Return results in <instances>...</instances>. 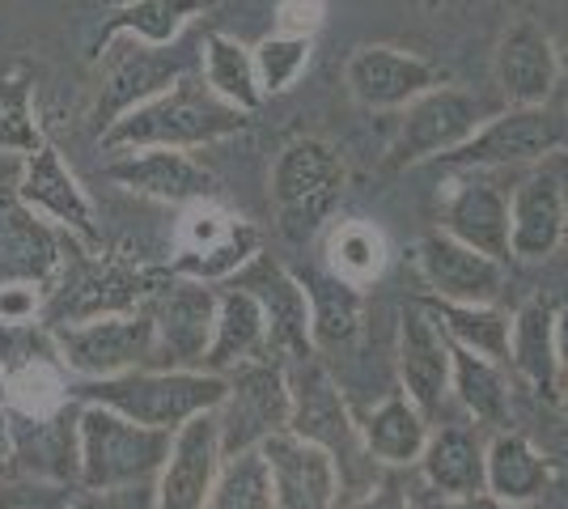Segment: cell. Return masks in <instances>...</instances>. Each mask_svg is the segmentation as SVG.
Returning <instances> with one entry per match:
<instances>
[{
  "instance_id": "cell-1",
  "label": "cell",
  "mask_w": 568,
  "mask_h": 509,
  "mask_svg": "<svg viewBox=\"0 0 568 509\" xmlns=\"http://www.w3.org/2000/svg\"><path fill=\"white\" fill-rule=\"evenodd\" d=\"M174 281V267L132 264L119 255H90V246L64 234V259H60V281L48 289L39 306L43 327H69V323H90L106 315H136L158 293Z\"/></svg>"
},
{
  "instance_id": "cell-2",
  "label": "cell",
  "mask_w": 568,
  "mask_h": 509,
  "mask_svg": "<svg viewBox=\"0 0 568 509\" xmlns=\"http://www.w3.org/2000/svg\"><path fill=\"white\" fill-rule=\"evenodd\" d=\"M69 399L102 404L149 429H183L191 416L216 413L225 399V374L209 369H128L115 378H72Z\"/></svg>"
},
{
  "instance_id": "cell-3",
  "label": "cell",
  "mask_w": 568,
  "mask_h": 509,
  "mask_svg": "<svg viewBox=\"0 0 568 509\" xmlns=\"http://www.w3.org/2000/svg\"><path fill=\"white\" fill-rule=\"evenodd\" d=\"M251 123V111H237L225 98H216L204 81L179 77L170 90L149 98L141 106H132L128 115H119L98 141L106 153H123V149H200L225 141Z\"/></svg>"
},
{
  "instance_id": "cell-4",
  "label": "cell",
  "mask_w": 568,
  "mask_h": 509,
  "mask_svg": "<svg viewBox=\"0 0 568 509\" xmlns=\"http://www.w3.org/2000/svg\"><path fill=\"white\" fill-rule=\"evenodd\" d=\"M170 441L174 434L166 429L136 425L102 404H81V413H77V446H81L77 485L85 492L149 485L166 467Z\"/></svg>"
},
{
  "instance_id": "cell-5",
  "label": "cell",
  "mask_w": 568,
  "mask_h": 509,
  "mask_svg": "<svg viewBox=\"0 0 568 509\" xmlns=\"http://www.w3.org/2000/svg\"><path fill=\"white\" fill-rule=\"evenodd\" d=\"M344 157L339 149L318 141V136H302L288 141L272 166V200L281 213V234L288 243L306 246L332 217L344 192Z\"/></svg>"
},
{
  "instance_id": "cell-6",
  "label": "cell",
  "mask_w": 568,
  "mask_h": 509,
  "mask_svg": "<svg viewBox=\"0 0 568 509\" xmlns=\"http://www.w3.org/2000/svg\"><path fill=\"white\" fill-rule=\"evenodd\" d=\"M284 374H288V395H293L288 429L297 437L318 441L339 467V480L356 485L361 471L374 467V459L361 441V425L348 416V404L335 387V378L327 374V365L318 362V353H310L302 362L284 365Z\"/></svg>"
},
{
  "instance_id": "cell-7",
  "label": "cell",
  "mask_w": 568,
  "mask_h": 509,
  "mask_svg": "<svg viewBox=\"0 0 568 509\" xmlns=\"http://www.w3.org/2000/svg\"><path fill=\"white\" fill-rule=\"evenodd\" d=\"M293 416V395H288V374L276 362H242L225 374V399L216 408V429H221V459L255 450L272 434L288 429Z\"/></svg>"
},
{
  "instance_id": "cell-8",
  "label": "cell",
  "mask_w": 568,
  "mask_h": 509,
  "mask_svg": "<svg viewBox=\"0 0 568 509\" xmlns=\"http://www.w3.org/2000/svg\"><path fill=\"white\" fill-rule=\"evenodd\" d=\"M484 120L488 115H484L479 98H471L467 90H454V85H433V90L407 102L399 136L386 153V166L407 170L420 166V162H437L458 145H467L484 128Z\"/></svg>"
},
{
  "instance_id": "cell-9",
  "label": "cell",
  "mask_w": 568,
  "mask_h": 509,
  "mask_svg": "<svg viewBox=\"0 0 568 509\" xmlns=\"http://www.w3.org/2000/svg\"><path fill=\"white\" fill-rule=\"evenodd\" d=\"M48 332L72 378H115L128 369L153 365V318H149V311L90 318V323H69V327H48Z\"/></svg>"
},
{
  "instance_id": "cell-10",
  "label": "cell",
  "mask_w": 568,
  "mask_h": 509,
  "mask_svg": "<svg viewBox=\"0 0 568 509\" xmlns=\"http://www.w3.org/2000/svg\"><path fill=\"white\" fill-rule=\"evenodd\" d=\"M144 311L153 318V369H204L216 327V285L174 276Z\"/></svg>"
},
{
  "instance_id": "cell-11",
  "label": "cell",
  "mask_w": 568,
  "mask_h": 509,
  "mask_svg": "<svg viewBox=\"0 0 568 509\" xmlns=\"http://www.w3.org/2000/svg\"><path fill=\"white\" fill-rule=\"evenodd\" d=\"M556 149H568V115L547 106H509L497 120H484L467 145L437 157L450 166H521L539 162Z\"/></svg>"
},
{
  "instance_id": "cell-12",
  "label": "cell",
  "mask_w": 568,
  "mask_h": 509,
  "mask_svg": "<svg viewBox=\"0 0 568 509\" xmlns=\"http://www.w3.org/2000/svg\"><path fill=\"white\" fill-rule=\"evenodd\" d=\"M234 285L251 289L260 297L263 318H267V336H263V362L276 365H293L314 353L310 344V306L306 293L297 285V276L284 264H276L272 255H255L246 267H237L230 276Z\"/></svg>"
},
{
  "instance_id": "cell-13",
  "label": "cell",
  "mask_w": 568,
  "mask_h": 509,
  "mask_svg": "<svg viewBox=\"0 0 568 509\" xmlns=\"http://www.w3.org/2000/svg\"><path fill=\"white\" fill-rule=\"evenodd\" d=\"M179 77H187V60H183L179 51L153 48V43H141V39L123 43V48L106 60L102 81H98L94 111H90L98 136H102L119 115H128L132 106H141V102L158 98L162 90H170Z\"/></svg>"
},
{
  "instance_id": "cell-14",
  "label": "cell",
  "mask_w": 568,
  "mask_h": 509,
  "mask_svg": "<svg viewBox=\"0 0 568 509\" xmlns=\"http://www.w3.org/2000/svg\"><path fill=\"white\" fill-rule=\"evenodd\" d=\"M102 174L149 200H162V204H200V200H216L221 183H216L213 170H204L187 149H166V145H149V149H123L119 157H111Z\"/></svg>"
},
{
  "instance_id": "cell-15",
  "label": "cell",
  "mask_w": 568,
  "mask_h": 509,
  "mask_svg": "<svg viewBox=\"0 0 568 509\" xmlns=\"http://www.w3.org/2000/svg\"><path fill=\"white\" fill-rule=\"evenodd\" d=\"M267 471H272V492L276 509H335L344 480L335 459L310 437H297L293 429L272 434L260 441Z\"/></svg>"
},
{
  "instance_id": "cell-16",
  "label": "cell",
  "mask_w": 568,
  "mask_h": 509,
  "mask_svg": "<svg viewBox=\"0 0 568 509\" xmlns=\"http://www.w3.org/2000/svg\"><path fill=\"white\" fill-rule=\"evenodd\" d=\"M412 259L420 267L433 297L446 302H467V306H488L505 289V264L493 255H479L475 246L458 243L446 230H433L412 246Z\"/></svg>"
},
{
  "instance_id": "cell-17",
  "label": "cell",
  "mask_w": 568,
  "mask_h": 509,
  "mask_svg": "<svg viewBox=\"0 0 568 509\" xmlns=\"http://www.w3.org/2000/svg\"><path fill=\"white\" fill-rule=\"evenodd\" d=\"M77 413L81 404L69 399L64 408L43 416L4 413L9 416V476H39V480H60V485H77L81 471V446H77ZM81 488V485H77Z\"/></svg>"
},
{
  "instance_id": "cell-18",
  "label": "cell",
  "mask_w": 568,
  "mask_h": 509,
  "mask_svg": "<svg viewBox=\"0 0 568 509\" xmlns=\"http://www.w3.org/2000/svg\"><path fill=\"white\" fill-rule=\"evenodd\" d=\"M450 336L433 318L428 306L407 302L399 311V383L403 395L425 416L442 413V399L450 390Z\"/></svg>"
},
{
  "instance_id": "cell-19",
  "label": "cell",
  "mask_w": 568,
  "mask_h": 509,
  "mask_svg": "<svg viewBox=\"0 0 568 509\" xmlns=\"http://www.w3.org/2000/svg\"><path fill=\"white\" fill-rule=\"evenodd\" d=\"M344 81L361 106L390 111V106H407L412 98H420L433 85H446V73H437L428 60L412 55V51L369 43V48H356L348 55Z\"/></svg>"
},
{
  "instance_id": "cell-20",
  "label": "cell",
  "mask_w": 568,
  "mask_h": 509,
  "mask_svg": "<svg viewBox=\"0 0 568 509\" xmlns=\"http://www.w3.org/2000/svg\"><path fill=\"white\" fill-rule=\"evenodd\" d=\"M221 471V429L216 413L191 416L183 429H174L170 459L158 471V506L153 509H204L213 480Z\"/></svg>"
},
{
  "instance_id": "cell-21",
  "label": "cell",
  "mask_w": 568,
  "mask_h": 509,
  "mask_svg": "<svg viewBox=\"0 0 568 509\" xmlns=\"http://www.w3.org/2000/svg\"><path fill=\"white\" fill-rule=\"evenodd\" d=\"M18 200L26 208L43 213L55 225H64V234H72L77 243H85L90 251H102V234L94 225V204L81 192V183L72 179V170L64 166V157L51 145H39L34 153H26L22 183H18Z\"/></svg>"
},
{
  "instance_id": "cell-22",
  "label": "cell",
  "mask_w": 568,
  "mask_h": 509,
  "mask_svg": "<svg viewBox=\"0 0 568 509\" xmlns=\"http://www.w3.org/2000/svg\"><path fill=\"white\" fill-rule=\"evenodd\" d=\"M64 259V238L26 208L18 192H0V289L48 285Z\"/></svg>"
},
{
  "instance_id": "cell-23",
  "label": "cell",
  "mask_w": 568,
  "mask_h": 509,
  "mask_svg": "<svg viewBox=\"0 0 568 509\" xmlns=\"http://www.w3.org/2000/svg\"><path fill=\"white\" fill-rule=\"evenodd\" d=\"M306 293L310 306V344L314 353H339L361 336L365 323V293L361 285L335 276L332 267H288Z\"/></svg>"
},
{
  "instance_id": "cell-24",
  "label": "cell",
  "mask_w": 568,
  "mask_h": 509,
  "mask_svg": "<svg viewBox=\"0 0 568 509\" xmlns=\"http://www.w3.org/2000/svg\"><path fill=\"white\" fill-rule=\"evenodd\" d=\"M556 43L535 22H514L497 48V85L509 106H547L556 90Z\"/></svg>"
},
{
  "instance_id": "cell-25",
  "label": "cell",
  "mask_w": 568,
  "mask_h": 509,
  "mask_svg": "<svg viewBox=\"0 0 568 509\" xmlns=\"http://www.w3.org/2000/svg\"><path fill=\"white\" fill-rule=\"evenodd\" d=\"M565 192L556 174H530L509 200V251L514 259H547L565 243Z\"/></svg>"
},
{
  "instance_id": "cell-26",
  "label": "cell",
  "mask_w": 568,
  "mask_h": 509,
  "mask_svg": "<svg viewBox=\"0 0 568 509\" xmlns=\"http://www.w3.org/2000/svg\"><path fill=\"white\" fill-rule=\"evenodd\" d=\"M425 471V485L442 497H471L488 492V446L467 425H442L425 441V455L416 462Z\"/></svg>"
},
{
  "instance_id": "cell-27",
  "label": "cell",
  "mask_w": 568,
  "mask_h": 509,
  "mask_svg": "<svg viewBox=\"0 0 568 509\" xmlns=\"http://www.w3.org/2000/svg\"><path fill=\"white\" fill-rule=\"evenodd\" d=\"M263 336H267V318H263L260 297L234 281H221L216 285V327L213 344L204 353V369L230 374L234 365L255 362L263 353Z\"/></svg>"
},
{
  "instance_id": "cell-28",
  "label": "cell",
  "mask_w": 568,
  "mask_h": 509,
  "mask_svg": "<svg viewBox=\"0 0 568 509\" xmlns=\"http://www.w3.org/2000/svg\"><path fill=\"white\" fill-rule=\"evenodd\" d=\"M509 362L535 387L539 399H560V357H556V306L530 297L509 323Z\"/></svg>"
},
{
  "instance_id": "cell-29",
  "label": "cell",
  "mask_w": 568,
  "mask_h": 509,
  "mask_svg": "<svg viewBox=\"0 0 568 509\" xmlns=\"http://www.w3.org/2000/svg\"><path fill=\"white\" fill-rule=\"evenodd\" d=\"M442 230L454 234L458 243L475 246L479 255H493V259H509V200L493 187V183H467L450 195L446 204V221Z\"/></svg>"
},
{
  "instance_id": "cell-30",
  "label": "cell",
  "mask_w": 568,
  "mask_h": 509,
  "mask_svg": "<svg viewBox=\"0 0 568 509\" xmlns=\"http://www.w3.org/2000/svg\"><path fill=\"white\" fill-rule=\"evenodd\" d=\"M428 416L403 395H386L374 413L365 416L361 425V441L369 450L374 462H386V467H416L420 455H425V441H428Z\"/></svg>"
},
{
  "instance_id": "cell-31",
  "label": "cell",
  "mask_w": 568,
  "mask_h": 509,
  "mask_svg": "<svg viewBox=\"0 0 568 509\" xmlns=\"http://www.w3.org/2000/svg\"><path fill=\"white\" fill-rule=\"evenodd\" d=\"M551 485V462L514 429H497L488 441V492L509 506H530Z\"/></svg>"
},
{
  "instance_id": "cell-32",
  "label": "cell",
  "mask_w": 568,
  "mask_h": 509,
  "mask_svg": "<svg viewBox=\"0 0 568 509\" xmlns=\"http://www.w3.org/2000/svg\"><path fill=\"white\" fill-rule=\"evenodd\" d=\"M200 9H204V0H128L102 22L90 55H102V48L119 34H132V39L153 43V48H170Z\"/></svg>"
},
{
  "instance_id": "cell-33",
  "label": "cell",
  "mask_w": 568,
  "mask_h": 509,
  "mask_svg": "<svg viewBox=\"0 0 568 509\" xmlns=\"http://www.w3.org/2000/svg\"><path fill=\"white\" fill-rule=\"evenodd\" d=\"M450 390L458 395V404L475 416V425H488V429H509V383L500 374L497 362L479 357L471 348L454 344L450 339Z\"/></svg>"
},
{
  "instance_id": "cell-34",
  "label": "cell",
  "mask_w": 568,
  "mask_h": 509,
  "mask_svg": "<svg viewBox=\"0 0 568 509\" xmlns=\"http://www.w3.org/2000/svg\"><path fill=\"white\" fill-rule=\"evenodd\" d=\"M420 306L433 311V318L446 327V336L454 344H463V348H471L479 357H488V362H509V323L514 318L497 311L493 302L488 306H467V302H446V297H416Z\"/></svg>"
},
{
  "instance_id": "cell-35",
  "label": "cell",
  "mask_w": 568,
  "mask_h": 509,
  "mask_svg": "<svg viewBox=\"0 0 568 509\" xmlns=\"http://www.w3.org/2000/svg\"><path fill=\"white\" fill-rule=\"evenodd\" d=\"M200 69H204V85L216 98H225L237 111H260L263 90L260 73H255V51L242 48L230 34H209L204 39V55H200Z\"/></svg>"
},
{
  "instance_id": "cell-36",
  "label": "cell",
  "mask_w": 568,
  "mask_h": 509,
  "mask_svg": "<svg viewBox=\"0 0 568 509\" xmlns=\"http://www.w3.org/2000/svg\"><path fill=\"white\" fill-rule=\"evenodd\" d=\"M204 509H276L272 471H267L260 446L221 459V471H216Z\"/></svg>"
},
{
  "instance_id": "cell-37",
  "label": "cell",
  "mask_w": 568,
  "mask_h": 509,
  "mask_svg": "<svg viewBox=\"0 0 568 509\" xmlns=\"http://www.w3.org/2000/svg\"><path fill=\"white\" fill-rule=\"evenodd\" d=\"M43 141V128L34 115V77H0V153H34Z\"/></svg>"
},
{
  "instance_id": "cell-38",
  "label": "cell",
  "mask_w": 568,
  "mask_h": 509,
  "mask_svg": "<svg viewBox=\"0 0 568 509\" xmlns=\"http://www.w3.org/2000/svg\"><path fill=\"white\" fill-rule=\"evenodd\" d=\"M310 64V39L306 34H267L255 48V73H260V90L267 94H284Z\"/></svg>"
},
{
  "instance_id": "cell-39",
  "label": "cell",
  "mask_w": 568,
  "mask_h": 509,
  "mask_svg": "<svg viewBox=\"0 0 568 509\" xmlns=\"http://www.w3.org/2000/svg\"><path fill=\"white\" fill-rule=\"evenodd\" d=\"M332 272L353 281V285H365L369 276L382 272V234L365 221H353V225H339L332 238Z\"/></svg>"
},
{
  "instance_id": "cell-40",
  "label": "cell",
  "mask_w": 568,
  "mask_h": 509,
  "mask_svg": "<svg viewBox=\"0 0 568 509\" xmlns=\"http://www.w3.org/2000/svg\"><path fill=\"white\" fill-rule=\"evenodd\" d=\"M77 485L39 480V476H4L0 480V509H69L77 501Z\"/></svg>"
},
{
  "instance_id": "cell-41",
  "label": "cell",
  "mask_w": 568,
  "mask_h": 509,
  "mask_svg": "<svg viewBox=\"0 0 568 509\" xmlns=\"http://www.w3.org/2000/svg\"><path fill=\"white\" fill-rule=\"evenodd\" d=\"M158 506V488L149 485H128V488H102V492H77L69 509H153Z\"/></svg>"
},
{
  "instance_id": "cell-42",
  "label": "cell",
  "mask_w": 568,
  "mask_h": 509,
  "mask_svg": "<svg viewBox=\"0 0 568 509\" xmlns=\"http://www.w3.org/2000/svg\"><path fill=\"white\" fill-rule=\"evenodd\" d=\"M323 13H327L323 0H281L276 22H281V34H306L310 39L323 26Z\"/></svg>"
},
{
  "instance_id": "cell-43",
  "label": "cell",
  "mask_w": 568,
  "mask_h": 509,
  "mask_svg": "<svg viewBox=\"0 0 568 509\" xmlns=\"http://www.w3.org/2000/svg\"><path fill=\"white\" fill-rule=\"evenodd\" d=\"M356 509H412V506H407V492H403L399 476H386V480L378 485V492L369 488L365 501H361Z\"/></svg>"
},
{
  "instance_id": "cell-44",
  "label": "cell",
  "mask_w": 568,
  "mask_h": 509,
  "mask_svg": "<svg viewBox=\"0 0 568 509\" xmlns=\"http://www.w3.org/2000/svg\"><path fill=\"white\" fill-rule=\"evenodd\" d=\"M437 509H521V506H509V501H500L493 492H471V497H442Z\"/></svg>"
},
{
  "instance_id": "cell-45",
  "label": "cell",
  "mask_w": 568,
  "mask_h": 509,
  "mask_svg": "<svg viewBox=\"0 0 568 509\" xmlns=\"http://www.w3.org/2000/svg\"><path fill=\"white\" fill-rule=\"evenodd\" d=\"M556 357H560V374L568 378V306L556 311Z\"/></svg>"
},
{
  "instance_id": "cell-46",
  "label": "cell",
  "mask_w": 568,
  "mask_h": 509,
  "mask_svg": "<svg viewBox=\"0 0 568 509\" xmlns=\"http://www.w3.org/2000/svg\"><path fill=\"white\" fill-rule=\"evenodd\" d=\"M9 459H13V446H9V416H0V480L9 476Z\"/></svg>"
},
{
  "instance_id": "cell-47",
  "label": "cell",
  "mask_w": 568,
  "mask_h": 509,
  "mask_svg": "<svg viewBox=\"0 0 568 509\" xmlns=\"http://www.w3.org/2000/svg\"><path fill=\"white\" fill-rule=\"evenodd\" d=\"M9 413V383H4V369H0V416Z\"/></svg>"
},
{
  "instance_id": "cell-48",
  "label": "cell",
  "mask_w": 568,
  "mask_h": 509,
  "mask_svg": "<svg viewBox=\"0 0 568 509\" xmlns=\"http://www.w3.org/2000/svg\"><path fill=\"white\" fill-rule=\"evenodd\" d=\"M556 404H560V413H565V420H568V390L560 395V399H556Z\"/></svg>"
}]
</instances>
